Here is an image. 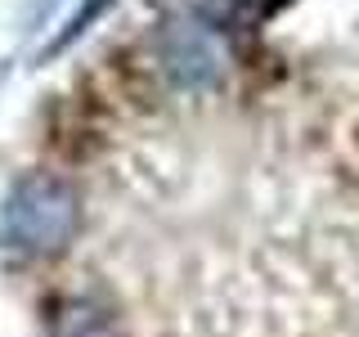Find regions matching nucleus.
Here are the masks:
<instances>
[{"mask_svg":"<svg viewBox=\"0 0 359 337\" xmlns=\"http://www.w3.org/2000/svg\"><path fill=\"white\" fill-rule=\"evenodd\" d=\"M76 225V194L54 176H36L18 185L14 202H9V234L18 247H63V239Z\"/></svg>","mask_w":359,"mask_h":337,"instance_id":"nucleus-1","label":"nucleus"}]
</instances>
